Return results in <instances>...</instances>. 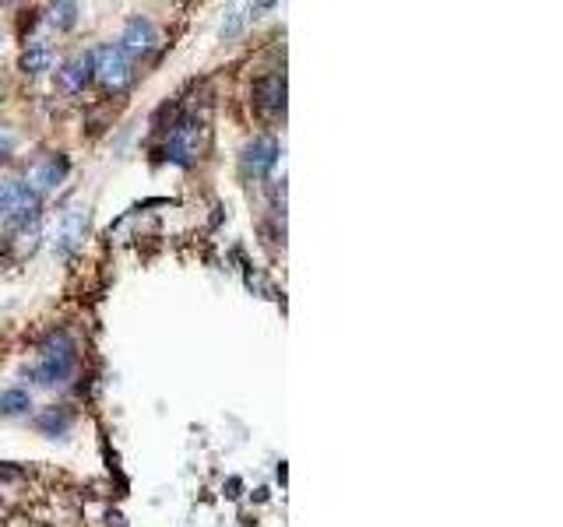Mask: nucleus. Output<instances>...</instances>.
I'll use <instances>...</instances> for the list:
<instances>
[{
	"label": "nucleus",
	"instance_id": "f257e3e1",
	"mask_svg": "<svg viewBox=\"0 0 563 527\" xmlns=\"http://www.w3.org/2000/svg\"><path fill=\"white\" fill-rule=\"evenodd\" d=\"M74 366H78V345H74V338L67 331H57L39 349V362H35L32 377H35V383H43V387H57V383L71 380Z\"/></svg>",
	"mask_w": 563,
	"mask_h": 527
},
{
	"label": "nucleus",
	"instance_id": "f03ea898",
	"mask_svg": "<svg viewBox=\"0 0 563 527\" xmlns=\"http://www.w3.org/2000/svg\"><path fill=\"white\" fill-rule=\"evenodd\" d=\"M39 211V194L25 179H7L0 183V218L4 222H29Z\"/></svg>",
	"mask_w": 563,
	"mask_h": 527
},
{
	"label": "nucleus",
	"instance_id": "7ed1b4c3",
	"mask_svg": "<svg viewBox=\"0 0 563 527\" xmlns=\"http://www.w3.org/2000/svg\"><path fill=\"white\" fill-rule=\"evenodd\" d=\"M92 67H95V78L106 88H127L131 78H134V67H131V57L120 50V46H99L92 53Z\"/></svg>",
	"mask_w": 563,
	"mask_h": 527
},
{
	"label": "nucleus",
	"instance_id": "20e7f679",
	"mask_svg": "<svg viewBox=\"0 0 563 527\" xmlns=\"http://www.w3.org/2000/svg\"><path fill=\"white\" fill-rule=\"evenodd\" d=\"M198 151H201V123L194 117L180 120L173 138H170V162L190 166V162L198 158Z\"/></svg>",
	"mask_w": 563,
	"mask_h": 527
},
{
	"label": "nucleus",
	"instance_id": "39448f33",
	"mask_svg": "<svg viewBox=\"0 0 563 527\" xmlns=\"http://www.w3.org/2000/svg\"><path fill=\"white\" fill-rule=\"evenodd\" d=\"M67 173H71V162L63 158V155H46L43 162H35V169L29 173V183L32 190L43 197V194H50V190H57L60 183L67 179Z\"/></svg>",
	"mask_w": 563,
	"mask_h": 527
},
{
	"label": "nucleus",
	"instance_id": "423d86ee",
	"mask_svg": "<svg viewBox=\"0 0 563 527\" xmlns=\"http://www.w3.org/2000/svg\"><path fill=\"white\" fill-rule=\"evenodd\" d=\"M254 106L261 117H278L286 110V78L282 74H267L254 85Z\"/></svg>",
	"mask_w": 563,
	"mask_h": 527
},
{
	"label": "nucleus",
	"instance_id": "0eeeda50",
	"mask_svg": "<svg viewBox=\"0 0 563 527\" xmlns=\"http://www.w3.org/2000/svg\"><path fill=\"white\" fill-rule=\"evenodd\" d=\"M159 46V29L151 25L149 18H141V14H134L127 25H123V53L131 57V53H151Z\"/></svg>",
	"mask_w": 563,
	"mask_h": 527
},
{
	"label": "nucleus",
	"instance_id": "6e6552de",
	"mask_svg": "<svg viewBox=\"0 0 563 527\" xmlns=\"http://www.w3.org/2000/svg\"><path fill=\"white\" fill-rule=\"evenodd\" d=\"M92 78H95L92 53H78V57H71L67 63H63V67H60V88H63V91H71V95L85 91Z\"/></svg>",
	"mask_w": 563,
	"mask_h": 527
},
{
	"label": "nucleus",
	"instance_id": "1a4fd4ad",
	"mask_svg": "<svg viewBox=\"0 0 563 527\" xmlns=\"http://www.w3.org/2000/svg\"><path fill=\"white\" fill-rule=\"evenodd\" d=\"M275 162H278V141L275 138H257V141H250V145L243 148V166L254 176L271 173Z\"/></svg>",
	"mask_w": 563,
	"mask_h": 527
},
{
	"label": "nucleus",
	"instance_id": "9d476101",
	"mask_svg": "<svg viewBox=\"0 0 563 527\" xmlns=\"http://www.w3.org/2000/svg\"><path fill=\"white\" fill-rule=\"evenodd\" d=\"M85 235V211H67L63 215V225H60V243H57V254H71Z\"/></svg>",
	"mask_w": 563,
	"mask_h": 527
},
{
	"label": "nucleus",
	"instance_id": "9b49d317",
	"mask_svg": "<svg viewBox=\"0 0 563 527\" xmlns=\"http://www.w3.org/2000/svg\"><path fill=\"white\" fill-rule=\"evenodd\" d=\"M22 67H25L29 74H43V71H50V67H53V50H50L46 43H32L29 50L22 53Z\"/></svg>",
	"mask_w": 563,
	"mask_h": 527
},
{
	"label": "nucleus",
	"instance_id": "f8f14e48",
	"mask_svg": "<svg viewBox=\"0 0 563 527\" xmlns=\"http://www.w3.org/2000/svg\"><path fill=\"white\" fill-rule=\"evenodd\" d=\"M29 408H32L29 390L15 387V390H4V394H0V415H25Z\"/></svg>",
	"mask_w": 563,
	"mask_h": 527
},
{
	"label": "nucleus",
	"instance_id": "ddd939ff",
	"mask_svg": "<svg viewBox=\"0 0 563 527\" xmlns=\"http://www.w3.org/2000/svg\"><path fill=\"white\" fill-rule=\"evenodd\" d=\"M78 22V4H53L50 7V25L53 29H71Z\"/></svg>",
	"mask_w": 563,
	"mask_h": 527
},
{
	"label": "nucleus",
	"instance_id": "4468645a",
	"mask_svg": "<svg viewBox=\"0 0 563 527\" xmlns=\"http://www.w3.org/2000/svg\"><path fill=\"white\" fill-rule=\"evenodd\" d=\"M67 426H71V415H67V411H57V408H50L43 418H39V429H46V433H50V429L63 433Z\"/></svg>",
	"mask_w": 563,
	"mask_h": 527
},
{
	"label": "nucleus",
	"instance_id": "2eb2a0df",
	"mask_svg": "<svg viewBox=\"0 0 563 527\" xmlns=\"http://www.w3.org/2000/svg\"><path fill=\"white\" fill-rule=\"evenodd\" d=\"M239 18H243L239 11H229V18L222 22V35H226V39H233V35L239 32Z\"/></svg>",
	"mask_w": 563,
	"mask_h": 527
},
{
	"label": "nucleus",
	"instance_id": "dca6fc26",
	"mask_svg": "<svg viewBox=\"0 0 563 527\" xmlns=\"http://www.w3.org/2000/svg\"><path fill=\"white\" fill-rule=\"evenodd\" d=\"M11 148H15V134H11L7 127H0V158H7Z\"/></svg>",
	"mask_w": 563,
	"mask_h": 527
}]
</instances>
